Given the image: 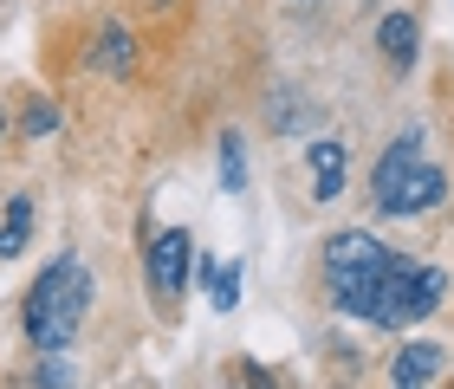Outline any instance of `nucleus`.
I'll list each match as a JSON object with an SVG mask.
<instances>
[{
  "instance_id": "f257e3e1",
  "label": "nucleus",
  "mask_w": 454,
  "mask_h": 389,
  "mask_svg": "<svg viewBox=\"0 0 454 389\" xmlns=\"http://www.w3.org/2000/svg\"><path fill=\"white\" fill-rule=\"evenodd\" d=\"M85 305H91V273H85V260L59 253L46 273L33 279V292H27V338H33V351L66 357L72 338H78V324H85Z\"/></svg>"
},
{
  "instance_id": "f03ea898",
  "label": "nucleus",
  "mask_w": 454,
  "mask_h": 389,
  "mask_svg": "<svg viewBox=\"0 0 454 389\" xmlns=\"http://www.w3.org/2000/svg\"><path fill=\"white\" fill-rule=\"evenodd\" d=\"M403 253H389L377 234H332L325 240V279H332V299H338V312L350 318H377V299L389 292V279L403 273Z\"/></svg>"
},
{
  "instance_id": "7ed1b4c3",
  "label": "nucleus",
  "mask_w": 454,
  "mask_h": 389,
  "mask_svg": "<svg viewBox=\"0 0 454 389\" xmlns=\"http://www.w3.org/2000/svg\"><path fill=\"white\" fill-rule=\"evenodd\" d=\"M370 195H377V208H383V214H428V208H435V201L448 195V175L435 169V162H428L422 130L396 136V143H389V150L377 156Z\"/></svg>"
},
{
  "instance_id": "20e7f679",
  "label": "nucleus",
  "mask_w": 454,
  "mask_h": 389,
  "mask_svg": "<svg viewBox=\"0 0 454 389\" xmlns=\"http://www.w3.org/2000/svg\"><path fill=\"white\" fill-rule=\"evenodd\" d=\"M442 299H448V273H442V266H403V273L389 279V292L377 299V318H370V324L396 331V324H416V318H428Z\"/></svg>"
},
{
  "instance_id": "39448f33",
  "label": "nucleus",
  "mask_w": 454,
  "mask_h": 389,
  "mask_svg": "<svg viewBox=\"0 0 454 389\" xmlns=\"http://www.w3.org/2000/svg\"><path fill=\"white\" fill-rule=\"evenodd\" d=\"M189 260H195V240L189 228H169V234H156V247H150V292L169 305L182 292V279H189Z\"/></svg>"
},
{
  "instance_id": "423d86ee",
  "label": "nucleus",
  "mask_w": 454,
  "mask_h": 389,
  "mask_svg": "<svg viewBox=\"0 0 454 389\" xmlns=\"http://www.w3.org/2000/svg\"><path fill=\"white\" fill-rule=\"evenodd\" d=\"M435 370H442V344L416 338V344H403V351H396L389 383H396V389H428V383H435Z\"/></svg>"
},
{
  "instance_id": "0eeeda50",
  "label": "nucleus",
  "mask_w": 454,
  "mask_h": 389,
  "mask_svg": "<svg viewBox=\"0 0 454 389\" xmlns=\"http://www.w3.org/2000/svg\"><path fill=\"white\" fill-rule=\"evenodd\" d=\"M377 46H383V58H389L396 72H409V66H416V46H422L416 19H409V13H383V27H377Z\"/></svg>"
},
{
  "instance_id": "6e6552de",
  "label": "nucleus",
  "mask_w": 454,
  "mask_h": 389,
  "mask_svg": "<svg viewBox=\"0 0 454 389\" xmlns=\"http://www.w3.org/2000/svg\"><path fill=\"white\" fill-rule=\"evenodd\" d=\"M344 195V143H312V201Z\"/></svg>"
},
{
  "instance_id": "1a4fd4ad",
  "label": "nucleus",
  "mask_w": 454,
  "mask_h": 389,
  "mask_svg": "<svg viewBox=\"0 0 454 389\" xmlns=\"http://www.w3.org/2000/svg\"><path fill=\"white\" fill-rule=\"evenodd\" d=\"M27 234H33V195H13L7 221H0V260H13L20 247H27Z\"/></svg>"
},
{
  "instance_id": "9d476101",
  "label": "nucleus",
  "mask_w": 454,
  "mask_h": 389,
  "mask_svg": "<svg viewBox=\"0 0 454 389\" xmlns=\"http://www.w3.org/2000/svg\"><path fill=\"white\" fill-rule=\"evenodd\" d=\"M130 46H137V39L123 27H105V33H98V66H105V72H130Z\"/></svg>"
},
{
  "instance_id": "9b49d317",
  "label": "nucleus",
  "mask_w": 454,
  "mask_h": 389,
  "mask_svg": "<svg viewBox=\"0 0 454 389\" xmlns=\"http://www.w3.org/2000/svg\"><path fill=\"white\" fill-rule=\"evenodd\" d=\"M208 299H215V312H234L240 305V266H208Z\"/></svg>"
},
{
  "instance_id": "f8f14e48",
  "label": "nucleus",
  "mask_w": 454,
  "mask_h": 389,
  "mask_svg": "<svg viewBox=\"0 0 454 389\" xmlns=\"http://www.w3.org/2000/svg\"><path fill=\"white\" fill-rule=\"evenodd\" d=\"M247 182V156H240V136H221V189H240Z\"/></svg>"
},
{
  "instance_id": "ddd939ff",
  "label": "nucleus",
  "mask_w": 454,
  "mask_h": 389,
  "mask_svg": "<svg viewBox=\"0 0 454 389\" xmlns=\"http://www.w3.org/2000/svg\"><path fill=\"white\" fill-rule=\"evenodd\" d=\"M52 124H59V111H52V105H27V136H46Z\"/></svg>"
},
{
  "instance_id": "4468645a",
  "label": "nucleus",
  "mask_w": 454,
  "mask_h": 389,
  "mask_svg": "<svg viewBox=\"0 0 454 389\" xmlns=\"http://www.w3.org/2000/svg\"><path fill=\"white\" fill-rule=\"evenodd\" d=\"M299 7H312V0H299Z\"/></svg>"
}]
</instances>
